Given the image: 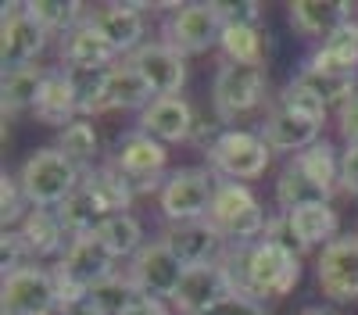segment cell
<instances>
[{"instance_id": "277c9868", "label": "cell", "mask_w": 358, "mask_h": 315, "mask_svg": "<svg viewBox=\"0 0 358 315\" xmlns=\"http://www.w3.org/2000/svg\"><path fill=\"white\" fill-rule=\"evenodd\" d=\"M18 183H22L33 208H62L79 190L83 172L57 147H40L36 154L25 158V165L18 172Z\"/></svg>"}, {"instance_id": "ba28073f", "label": "cell", "mask_w": 358, "mask_h": 315, "mask_svg": "<svg viewBox=\"0 0 358 315\" xmlns=\"http://www.w3.org/2000/svg\"><path fill=\"white\" fill-rule=\"evenodd\" d=\"M108 165H115L133 183V190L143 193V190L165 186L162 176H165V165H169V151H165V143L147 136L143 129H129L126 136L115 140V151H111Z\"/></svg>"}, {"instance_id": "e0dca14e", "label": "cell", "mask_w": 358, "mask_h": 315, "mask_svg": "<svg viewBox=\"0 0 358 315\" xmlns=\"http://www.w3.org/2000/svg\"><path fill=\"white\" fill-rule=\"evenodd\" d=\"M126 61L143 75V82L155 90V97H179L187 82V61L183 54H176L165 40L162 43H143L136 54H129Z\"/></svg>"}, {"instance_id": "1f68e13d", "label": "cell", "mask_w": 358, "mask_h": 315, "mask_svg": "<svg viewBox=\"0 0 358 315\" xmlns=\"http://www.w3.org/2000/svg\"><path fill=\"white\" fill-rule=\"evenodd\" d=\"M294 161L305 168V176L312 180V183H319L326 193H337V186H341V154L334 151V143L330 140H319V143H312L308 151H301V154H294Z\"/></svg>"}, {"instance_id": "7c38bea8", "label": "cell", "mask_w": 358, "mask_h": 315, "mask_svg": "<svg viewBox=\"0 0 358 315\" xmlns=\"http://www.w3.org/2000/svg\"><path fill=\"white\" fill-rule=\"evenodd\" d=\"M47 40H50V33L29 15L25 4H4V29H0V57H4V72L29 68L47 50Z\"/></svg>"}, {"instance_id": "6da1fadb", "label": "cell", "mask_w": 358, "mask_h": 315, "mask_svg": "<svg viewBox=\"0 0 358 315\" xmlns=\"http://www.w3.org/2000/svg\"><path fill=\"white\" fill-rule=\"evenodd\" d=\"M222 265L229 269L236 291L262 301V298H287L301 279V254H294L287 244L262 237L255 244L226 251Z\"/></svg>"}, {"instance_id": "2e32d148", "label": "cell", "mask_w": 358, "mask_h": 315, "mask_svg": "<svg viewBox=\"0 0 358 315\" xmlns=\"http://www.w3.org/2000/svg\"><path fill=\"white\" fill-rule=\"evenodd\" d=\"M162 244L179 258L183 269H197V265H212L226 258V240L219 237V229L201 219V222H169V229L162 233Z\"/></svg>"}, {"instance_id": "ab89813d", "label": "cell", "mask_w": 358, "mask_h": 315, "mask_svg": "<svg viewBox=\"0 0 358 315\" xmlns=\"http://www.w3.org/2000/svg\"><path fill=\"white\" fill-rule=\"evenodd\" d=\"M29 258H33V251H29L25 237L18 233V229H4V240H0V265H4V276L25 269Z\"/></svg>"}, {"instance_id": "e575fe53", "label": "cell", "mask_w": 358, "mask_h": 315, "mask_svg": "<svg viewBox=\"0 0 358 315\" xmlns=\"http://www.w3.org/2000/svg\"><path fill=\"white\" fill-rule=\"evenodd\" d=\"M25 8L47 33H62V36L86 18V8L79 0H33V4H25Z\"/></svg>"}, {"instance_id": "5b68a950", "label": "cell", "mask_w": 358, "mask_h": 315, "mask_svg": "<svg viewBox=\"0 0 358 315\" xmlns=\"http://www.w3.org/2000/svg\"><path fill=\"white\" fill-rule=\"evenodd\" d=\"M265 86L268 75L262 65H236V61H222L215 79H212V111L215 122H236L241 115L255 111L265 101Z\"/></svg>"}, {"instance_id": "484cf974", "label": "cell", "mask_w": 358, "mask_h": 315, "mask_svg": "<svg viewBox=\"0 0 358 315\" xmlns=\"http://www.w3.org/2000/svg\"><path fill=\"white\" fill-rule=\"evenodd\" d=\"M151 101H155V90L126 61V65L111 68V79H108V90H104V101H101L97 115H104V111H147Z\"/></svg>"}, {"instance_id": "7a4b0ae2", "label": "cell", "mask_w": 358, "mask_h": 315, "mask_svg": "<svg viewBox=\"0 0 358 315\" xmlns=\"http://www.w3.org/2000/svg\"><path fill=\"white\" fill-rule=\"evenodd\" d=\"M326 108L305 82L290 79L283 86V94L273 101L262 126V140L273 151H287V154H301L312 143L322 140V126H326Z\"/></svg>"}, {"instance_id": "603a6c76", "label": "cell", "mask_w": 358, "mask_h": 315, "mask_svg": "<svg viewBox=\"0 0 358 315\" xmlns=\"http://www.w3.org/2000/svg\"><path fill=\"white\" fill-rule=\"evenodd\" d=\"M18 233L25 237L33 258H54V254L62 258L69 240H72L62 215H57V208H29V215L18 226Z\"/></svg>"}, {"instance_id": "7dc6e473", "label": "cell", "mask_w": 358, "mask_h": 315, "mask_svg": "<svg viewBox=\"0 0 358 315\" xmlns=\"http://www.w3.org/2000/svg\"><path fill=\"white\" fill-rule=\"evenodd\" d=\"M301 315H326V312H319V308H305Z\"/></svg>"}, {"instance_id": "4dcf8cb0", "label": "cell", "mask_w": 358, "mask_h": 315, "mask_svg": "<svg viewBox=\"0 0 358 315\" xmlns=\"http://www.w3.org/2000/svg\"><path fill=\"white\" fill-rule=\"evenodd\" d=\"M94 237L122 262V258H133L140 247H143V226L136 222V215L122 212V215H108L97 229H94Z\"/></svg>"}, {"instance_id": "ac0fdd59", "label": "cell", "mask_w": 358, "mask_h": 315, "mask_svg": "<svg viewBox=\"0 0 358 315\" xmlns=\"http://www.w3.org/2000/svg\"><path fill=\"white\" fill-rule=\"evenodd\" d=\"M147 8H158V4H104L94 8L86 18L97 33L118 50V57H129L143 47V11Z\"/></svg>"}, {"instance_id": "52a82bcc", "label": "cell", "mask_w": 358, "mask_h": 315, "mask_svg": "<svg viewBox=\"0 0 358 315\" xmlns=\"http://www.w3.org/2000/svg\"><path fill=\"white\" fill-rule=\"evenodd\" d=\"M215 190H219V180L212 176V168H197V165L176 168L158 197L162 215L169 222H201L212 212Z\"/></svg>"}, {"instance_id": "836d02e7", "label": "cell", "mask_w": 358, "mask_h": 315, "mask_svg": "<svg viewBox=\"0 0 358 315\" xmlns=\"http://www.w3.org/2000/svg\"><path fill=\"white\" fill-rule=\"evenodd\" d=\"M57 215H62L69 237H86V233H94V229L104 222V212L97 208V200L90 197V190L83 183H79V190L65 200V205L57 208Z\"/></svg>"}, {"instance_id": "ffe728a7", "label": "cell", "mask_w": 358, "mask_h": 315, "mask_svg": "<svg viewBox=\"0 0 358 315\" xmlns=\"http://www.w3.org/2000/svg\"><path fill=\"white\" fill-rule=\"evenodd\" d=\"M57 54H62V68H111V65H118V50L90 25V18H83L76 29H69L62 36Z\"/></svg>"}, {"instance_id": "4fadbf2b", "label": "cell", "mask_w": 358, "mask_h": 315, "mask_svg": "<svg viewBox=\"0 0 358 315\" xmlns=\"http://www.w3.org/2000/svg\"><path fill=\"white\" fill-rule=\"evenodd\" d=\"M315 276L326 301L334 305L358 301V237H337L334 244H326Z\"/></svg>"}, {"instance_id": "83f0119b", "label": "cell", "mask_w": 358, "mask_h": 315, "mask_svg": "<svg viewBox=\"0 0 358 315\" xmlns=\"http://www.w3.org/2000/svg\"><path fill=\"white\" fill-rule=\"evenodd\" d=\"M322 200H330V193L319 183H312L305 176V168L290 158L280 172V180H276V205L283 208V215L297 212V208H308V205H322Z\"/></svg>"}, {"instance_id": "d590c367", "label": "cell", "mask_w": 358, "mask_h": 315, "mask_svg": "<svg viewBox=\"0 0 358 315\" xmlns=\"http://www.w3.org/2000/svg\"><path fill=\"white\" fill-rule=\"evenodd\" d=\"M294 79H297V82H305L326 108H341L348 97L358 94V79H344V75H322V72L301 68Z\"/></svg>"}, {"instance_id": "ee69618b", "label": "cell", "mask_w": 358, "mask_h": 315, "mask_svg": "<svg viewBox=\"0 0 358 315\" xmlns=\"http://www.w3.org/2000/svg\"><path fill=\"white\" fill-rule=\"evenodd\" d=\"M341 190L358 197V143L344 147V154H341Z\"/></svg>"}, {"instance_id": "30bf717a", "label": "cell", "mask_w": 358, "mask_h": 315, "mask_svg": "<svg viewBox=\"0 0 358 315\" xmlns=\"http://www.w3.org/2000/svg\"><path fill=\"white\" fill-rule=\"evenodd\" d=\"M0 301H4V315H54V312H62L54 272L40 269V265H25V269L4 276Z\"/></svg>"}, {"instance_id": "7402d4cb", "label": "cell", "mask_w": 358, "mask_h": 315, "mask_svg": "<svg viewBox=\"0 0 358 315\" xmlns=\"http://www.w3.org/2000/svg\"><path fill=\"white\" fill-rule=\"evenodd\" d=\"M290 25L297 29L301 36H308V40H326V36H334L337 29L348 22V18H355L351 15V8L355 4H344V0H290Z\"/></svg>"}, {"instance_id": "4316f807", "label": "cell", "mask_w": 358, "mask_h": 315, "mask_svg": "<svg viewBox=\"0 0 358 315\" xmlns=\"http://www.w3.org/2000/svg\"><path fill=\"white\" fill-rule=\"evenodd\" d=\"M83 186L90 190V197L97 200V208L108 215H122L133 208V200H136V190L133 183L118 172L115 165H97L94 172H86L83 176Z\"/></svg>"}, {"instance_id": "8992f818", "label": "cell", "mask_w": 358, "mask_h": 315, "mask_svg": "<svg viewBox=\"0 0 358 315\" xmlns=\"http://www.w3.org/2000/svg\"><path fill=\"white\" fill-rule=\"evenodd\" d=\"M204 154L212 172L226 176L229 183L258 180L273 161V147L262 140V133H248V129H222Z\"/></svg>"}, {"instance_id": "f35d334b", "label": "cell", "mask_w": 358, "mask_h": 315, "mask_svg": "<svg viewBox=\"0 0 358 315\" xmlns=\"http://www.w3.org/2000/svg\"><path fill=\"white\" fill-rule=\"evenodd\" d=\"M29 197L18 183V176H8L4 172V180H0V219H4V229H11L15 222H22L29 215Z\"/></svg>"}, {"instance_id": "9c48e42d", "label": "cell", "mask_w": 358, "mask_h": 315, "mask_svg": "<svg viewBox=\"0 0 358 315\" xmlns=\"http://www.w3.org/2000/svg\"><path fill=\"white\" fill-rule=\"evenodd\" d=\"M222 18L215 4H179L176 15L165 22V43L176 54H204L222 43Z\"/></svg>"}, {"instance_id": "f1b7e54d", "label": "cell", "mask_w": 358, "mask_h": 315, "mask_svg": "<svg viewBox=\"0 0 358 315\" xmlns=\"http://www.w3.org/2000/svg\"><path fill=\"white\" fill-rule=\"evenodd\" d=\"M47 72H50V68H43V65H29V68H18V72H4V86H0L4 119H8V115L33 111V108H36V97H40V90H43Z\"/></svg>"}, {"instance_id": "9a60e30c", "label": "cell", "mask_w": 358, "mask_h": 315, "mask_svg": "<svg viewBox=\"0 0 358 315\" xmlns=\"http://www.w3.org/2000/svg\"><path fill=\"white\" fill-rule=\"evenodd\" d=\"M62 276H69L76 286H83V291L90 294L97 283L118 276V258L94 237V233H86V237H72L65 254L57 258V265H54Z\"/></svg>"}, {"instance_id": "bcb514c9", "label": "cell", "mask_w": 358, "mask_h": 315, "mask_svg": "<svg viewBox=\"0 0 358 315\" xmlns=\"http://www.w3.org/2000/svg\"><path fill=\"white\" fill-rule=\"evenodd\" d=\"M65 315H104V312H101V308H97L94 301H90V298H86V301H79L76 308H69Z\"/></svg>"}, {"instance_id": "b9f144b4", "label": "cell", "mask_w": 358, "mask_h": 315, "mask_svg": "<svg viewBox=\"0 0 358 315\" xmlns=\"http://www.w3.org/2000/svg\"><path fill=\"white\" fill-rule=\"evenodd\" d=\"M204 315H265V308H262V301H255L248 294H229L215 308H208Z\"/></svg>"}, {"instance_id": "8d00e7d4", "label": "cell", "mask_w": 358, "mask_h": 315, "mask_svg": "<svg viewBox=\"0 0 358 315\" xmlns=\"http://www.w3.org/2000/svg\"><path fill=\"white\" fill-rule=\"evenodd\" d=\"M222 54L236 65H262V33L251 25H229L222 29Z\"/></svg>"}, {"instance_id": "60d3db41", "label": "cell", "mask_w": 358, "mask_h": 315, "mask_svg": "<svg viewBox=\"0 0 358 315\" xmlns=\"http://www.w3.org/2000/svg\"><path fill=\"white\" fill-rule=\"evenodd\" d=\"M212 4H215V11H219L226 29L229 25H251V29H258V22H262V4H258V0H241V4H222V0H212Z\"/></svg>"}, {"instance_id": "d6986e66", "label": "cell", "mask_w": 358, "mask_h": 315, "mask_svg": "<svg viewBox=\"0 0 358 315\" xmlns=\"http://www.w3.org/2000/svg\"><path fill=\"white\" fill-rule=\"evenodd\" d=\"M147 136H155L158 143H187L197 133L194 108L183 97H155L151 108L140 111V126Z\"/></svg>"}, {"instance_id": "74e56055", "label": "cell", "mask_w": 358, "mask_h": 315, "mask_svg": "<svg viewBox=\"0 0 358 315\" xmlns=\"http://www.w3.org/2000/svg\"><path fill=\"white\" fill-rule=\"evenodd\" d=\"M133 283L118 272V276H111V279H104V283H97L94 291H90V301H94L104 315H122L126 312V305L133 301Z\"/></svg>"}, {"instance_id": "f546056e", "label": "cell", "mask_w": 358, "mask_h": 315, "mask_svg": "<svg viewBox=\"0 0 358 315\" xmlns=\"http://www.w3.org/2000/svg\"><path fill=\"white\" fill-rule=\"evenodd\" d=\"M57 151H62L83 176L86 172H94L97 168V158H101V136L97 129L90 126L86 119H76L72 126H65L62 133H57V143H54Z\"/></svg>"}, {"instance_id": "5bb4252c", "label": "cell", "mask_w": 358, "mask_h": 315, "mask_svg": "<svg viewBox=\"0 0 358 315\" xmlns=\"http://www.w3.org/2000/svg\"><path fill=\"white\" fill-rule=\"evenodd\" d=\"M229 294H241L229 269L222 262H212V265H197L183 272V279H179L176 294H172V305L179 308V315H204Z\"/></svg>"}, {"instance_id": "cb8c5ba5", "label": "cell", "mask_w": 358, "mask_h": 315, "mask_svg": "<svg viewBox=\"0 0 358 315\" xmlns=\"http://www.w3.org/2000/svg\"><path fill=\"white\" fill-rule=\"evenodd\" d=\"M33 111H36V119H40L43 126H54V129H65V126H72L76 119H83L65 68H50V72H47L43 90H40Z\"/></svg>"}, {"instance_id": "d6a6232c", "label": "cell", "mask_w": 358, "mask_h": 315, "mask_svg": "<svg viewBox=\"0 0 358 315\" xmlns=\"http://www.w3.org/2000/svg\"><path fill=\"white\" fill-rule=\"evenodd\" d=\"M111 68H65L83 119H86V115H97V108L104 101V90H108V79H111Z\"/></svg>"}, {"instance_id": "d4e9b609", "label": "cell", "mask_w": 358, "mask_h": 315, "mask_svg": "<svg viewBox=\"0 0 358 315\" xmlns=\"http://www.w3.org/2000/svg\"><path fill=\"white\" fill-rule=\"evenodd\" d=\"M287 226H290L294 240L308 251V247H326V244L337 240L341 215H337V208L330 205V200H322V205H308V208L287 212Z\"/></svg>"}, {"instance_id": "8fae6325", "label": "cell", "mask_w": 358, "mask_h": 315, "mask_svg": "<svg viewBox=\"0 0 358 315\" xmlns=\"http://www.w3.org/2000/svg\"><path fill=\"white\" fill-rule=\"evenodd\" d=\"M183 265L179 258L162 244V240H151L143 244L133 258H129V269H126V279L133 283L136 294H151V298H162V301H172L179 279H183Z\"/></svg>"}, {"instance_id": "7bdbcfd3", "label": "cell", "mask_w": 358, "mask_h": 315, "mask_svg": "<svg viewBox=\"0 0 358 315\" xmlns=\"http://www.w3.org/2000/svg\"><path fill=\"white\" fill-rule=\"evenodd\" d=\"M337 119H341V133L348 140V147H355L358 143V94L348 97L341 108H337Z\"/></svg>"}, {"instance_id": "3957f363", "label": "cell", "mask_w": 358, "mask_h": 315, "mask_svg": "<svg viewBox=\"0 0 358 315\" xmlns=\"http://www.w3.org/2000/svg\"><path fill=\"white\" fill-rule=\"evenodd\" d=\"M208 222L219 229L222 240H229L233 247H244V244L262 240L273 215H265V208L248 190V183L222 180L219 190H215V200H212V212H208Z\"/></svg>"}, {"instance_id": "44dd1931", "label": "cell", "mask_w": 358, "mask_h": 315, "mask_svg": "<svg viewBox=\"0 0 358 315\" xmlns=\"http://www.w3.org/2000/svg\"><path fill=\"white\" fill-rule=\"evenodd\" d=\"M305 68L322 72V75L358 79V18H348L334 36H326L305 61Z\"/></svg>"}, {"instance_id": "f6af8a7d", "label": "cell", "mask_w": 358, "mask_h": 315, "mask_svg": "<svg viewBox=\"0 0 358 315\" xmlns=\"http://www.w3.org/2000/svg\"><path fill=\"white\" fill-rule=\"evenodd\" d=\"M122 315H169L165 301L162 298H151V294H133V301L126 305Z\"/></svg>"}]
</instances>
